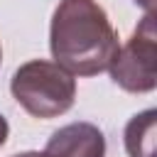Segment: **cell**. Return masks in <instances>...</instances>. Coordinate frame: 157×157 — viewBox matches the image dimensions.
I'll return each instance as SVG.
<instances>
[{
	"mask_svg": "<svg viewBox=\"0 0 157 157\" xmlns=\"http://www.w3.org/2000/svg\"><path fill=\"white\" fill-rule=\"evenodd\" d=\"M118 34L96 0H61L52 15L49 49L71 76L105 71L118 52Z\"/></svg>",
	"mask_w": 157,
	"mask_h": 157,
	"instance_id": "6da1fadb",
	"label": "cell"
},
{
	"mask_svg": "<svg viewBox=\"0 0 157 157\" xmlns=\"http://www.w3.org/2000/svg\"><path fill=\"white\" fill-rule=\"evenodd\" d=\"M12 98L34 118L49 120L64 115L76 101V78L54 61L32 59L22 64L10 81Z\"/></svg>",
	"mask_w": 157,
	"mask_h": 157,
	"instance_id": "7a4b0ae2",
	"label": "cell"
},
{
	"mask_svg": "<svg viewBox=\"0 0 157 157\" xmlns=\"http://www.w3.org/2000/svg\"><path fill=\"white\" fill-rule=\"evenodd\" d=\"M113 81L128 93H150L157 86V34L155 17L147 12L132 37L118 47L110 66Z\"/></svg>",
	"mask_w": 157,
	"mask_h": 157,
	"instance_id": "3957f363",
	"label": "cell"
},
{
	"mask_svg": "<svg viewBox=\"0 0 157 157\" xmlns=\"http://www.w3.org/2000/svg\"><path fill=\"white\" fill-rule=\"evenodd\" d=\"M42 157H105V137L93 123H69L49 137Z\"/></svg>",
	"mask_w": 157,
	"mask_h": 157,
	"instance_id": "277c9868",
	"label": "cell"
},
{
	"mask_svg": "<svg viewBox=\"0 0 157 157\" xmlns=\"http://www.w3.org/2000/svg\"><path fill=\"white\" fill-rule=\"evenodd\" d=\"M155 108H147L125 125V150L130 157H155Z\"/></svg>",
	"mask_w": 157,
	"mask_h": 157,
	"instance_id": "5b68a950",
	"label": "cell"
},
{
	"mask_svg": "<svg viewBox=\"0 0 157 157\" xmlns=\"http://www.w3.org/2000/svg\"><path fill=\"white\" fill-rule=\"evenodd\" d=\"M7 135H10V125H7L5 115H0V147L7 142Z\"/></svg>",
	"mask_w": 157,
	"mask_h": 157,
	"instance_id": "8992f818",
	"label": "cell"
},
{
	"mask_svg": "<svg viewBox=\"0 0 157 157\" xmlns=\"http://www.w3.org/2000/svg\"><path fill=\"white\" fill-rule=\"evenodd\" d=\"M135 2H137L140 7H145V10L152 15V10H155V0H135Z\"/></svg>",
	"mask_w": 157,
	"mask_h": 157,
	"instance_id": "52a82bcc",
	"label": "cell"
},
{
	"mask_svg": "<svg viewBox=\"0 0 157 157\" xmlns=\"http://www.w3.org/2000/svg\"><path fill=\"white\" fill-rule=\"evenodd\" d=\"M12 157H42V152H20V155H12Z\"/></svg>",
	"mask_w": 157,
	"mask_h": 157,
	"instance_id": "ba28073f",
	"label": "cell"
},
{
	"mask_svg": "<svg viewBox=\"0 0 157 157\" xmlns=\"http://www.w3.org/2000/svg\"><path fill=\"white\" fill-rule=\"evenodd\" d=\"M0 61H2V49H0Z\"/></svg>",
	"mask_w": 157,
	"mask_h": 157,
	"instance_id": "9c48e42d",
	"label": "cell"
}]
</instances>
